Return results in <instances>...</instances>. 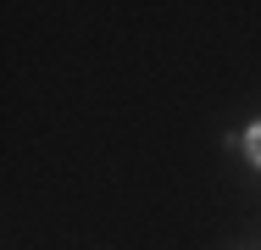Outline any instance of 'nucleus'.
I'll list each match as a JSON object with an SVG mask.
<instances>
[{
    "instance_id": "obj_1",
    "label": "nucleus",
    "mask_w": 261,
    "mask_h": 250,
    "mask_svg": "<svg viewBox=\"0 0 261 250\" xmlns=\"http://www.w3.org/2000/svg\"><path fill=\"white\" fill-rule=\"evenodd\" d=\"M245 145H250V161H256V167H261V122H256V128H250V139H245Z\"/></svg>"
}]
</instances>
